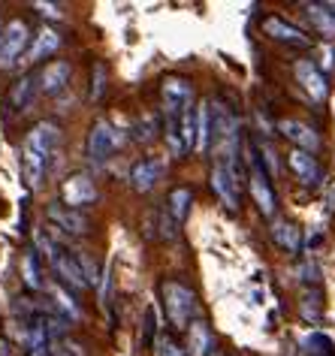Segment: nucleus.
Returning <instances> with one entry per match:
<instances>
[{
    "label": "nucleus",
    "mask_w": 335,
    "mask_h": 356,
    "mask_svg": "<svg viewBox=\"0 0 335 356\" xmlns=\"http://www.w3.org/2000/svg\"><path fill=\"white\" fill-rule=\"evenodd\" d=\"M154 332H157V320H154V308L145 311V323H142V344L152 347L154 344Z\"/></svg>",
    "instance_id": "33"
},
{
    "label": "nucleus",
    "mask_w": 335,
    "mask_h": 356,
    "mask_svg": "<svg viewBox=\"0 0 335 356\" xmlns=\"http://www.w3.org/2000/svg\"><path fill=\"white\" fill-rule=\"evenodd\" d=\"M188 356H209L215 350V335H211V329L206 320H193L188 326Z\"/></svg>",
    "instance_id": "17"
},
{
    "label": "nucleus",
    "mask_w": 335,
    "mask_h": 356,
    "mask_svg": "<svg viewBox=\"0 0 335 356\" xmlns=\"http://www.w3.org/2000/svg\"><path fill=\"white\" fill-rule=\"evenodd\" d=\"M22 275H24V284H28L31 290H42V269H40V254L37 248H31V251H24L22 257Z\"/></svg>",
    "instance_id": "23"
},
{
    "label": "nucleus",
    "mask_w": 335,
    "mask_h": 356,
    "mask_svg": "<svg viewBox=\"0 0 335 356\" xmlns=\"http://www.w3.org/2000/svg\"><path fill=\"white\" fill-rule=\"evenodd\" d=\"M51 269L58 272V278H60V284L64 287H70V290H85L88 287V281H85V275H82V269H79V260H76V254H60L58 260H55V266Z\"/></svg>",
    "instance_id": "18"
},
{
    "label": "nucleus",
    "mask_w": 335,
    "mask_h": 356,
    "mask_svg": "<svg viewBox=\"0 0 335 356\" xmlns=\"http://www.w3.org/2000/svg\"><path fill=\"white\" fill-rule=\"evenodd\" d=\"M37 94H40V73H28L10 88V106L15 112H24L33 106Z\"/></svg>",
    "instance_id": "16"
},
{
    "label": "nucleus",
    "mask_w": 335,
    "mask_h": 356,
    "mask_svg": "<svg viewBox=\"0 0 335 356\" xmlns=\"http://www.w3.org/2000/svg\"><path fill=\"white\" fill-rule=\"evenodd\" d=\"M272 238H275L278 248L296 254L299 245H302V229H299L293 220H275V224H272Z\"/></svg>",
    "instance_id": "21"
},
{
    "label": "nucleus",
    "mask_w": 335,
    "mask_h": 356,
    "mask_svg": "<svg viewBox=\"0 0 335 356\" xmlns=\"http://www.w3.org/2000/svg\"><path fill=\"white\" fill-rule=\"evenodd\" d=\"M211 142V109L209 103H199L197 109V151H206Z\"/></svg>",
    "instance_id": "25"
},
{
    "label": "nucleus",
    "mask_w": 335,
    "mask_h": 356,
    "mask_svg": "<svg viewBox=\"0 0 335 356\" xmlns=\"http://www.w3.org/2000/svg\"><path fill=\"white\" fill-rule=\"evenodd\" d=\"M211 191L218 193V200L230 211H239L242 193H239V169H236V163L218 160L215 169H211Z\"/></svg>",
    "instance_id": "3"
},
{
    "label": "nucleus",
    "mask_w": 335,
    "mask_h": 356,
    "mask_svg": "<svg viewBox=\"0 0 335 356\" xmlns=\"http://www.w3.org/2000/svg\"><path fill=\"white\" fill-rule=\"evenodd\" d=\"M60 49V33H55L51 28H42L37 37H33V42L28 46V64H40L42 58H49V55H55V51Z\"/></svg>",
    "instance_id": "19"
},
{
    "label": "nucleus",
    "mask_w": 335,
    "mask_h": 356,
    "mask_svg": "<svg viewBox=\"0 0 335 356\" xmlns=\"http://www.w3.org/2000/svg\"><path fill=\"white\" fill-rule=\"evenodd\" d=\"M161 293H163V305H166V314H170V323L175 329H188L193 320H197V311H199L197 293L179 281H163Z\"/></svg>",
    "instance_id": "1"
},
{
    "label": "nucleus",
    "mask_w": 335,
    "mask_h": 356,
    "mask_svg": "<svg viewBox=\"0 0 335 356\" xmlns=\"http://www.w3.org/2000/svg\"><path fill=\"white\" fill-rule=\"evenodd\" d=\"M296 79L299 85L308 91V97H311L314 103H323L326 94H329V85H326V76L323 70L314 64V60H296Z\"/></svg>",
    "instance_id": "10"
},
{
    "label": "nucleus",
    "mask_w": 335,
    "mask_h": 356,
    "mask_svg": "<svg viewBox=\"0 0 335 356\" xmlns=\"http://www.w3.org/2000/svg\"><path fill=\"white\" fill-rule=\"evenodd\" d=\"M106 94V64H94V76H91V100L100 103Z\"/></svg>",
    "instance_id": "29"
},
{
    "label": "nucleus",
    "mask_w": 335,
    "mask_h": 356,
    "mask_svg": "<svg viewBox=\"0 0 335 356\" xmlns=\"http://www.w3.org/2000/svg\"><path fill=\"white\" fill-rule=\"evenodd\" d=\"M181 145L184 151H197V109H188L181 115Z\"/></svg>",
    "instance_id": "27"
},
{
    "label": "nucleus",
    "mask_w": 335,
    "mask_h": 356,
    "mask_svg": "<svg viewBox=\"0 0 335 356\" xmlns=\"http://www.w3.org/2000/svg\"><path fill=\"white\" fill-rule=\"evenodd\" d=\"M28 42H31V28L22 19H13L3 28V37H0V70L13 67L22 55H28Z\"/></svg>",
    "instance_id": "6"
},
{
    "label": "nucleus",
    "mask_w": 335,
    "mask_h": 356,
    "mask_svg": "<svg viewBox=\"0 0 335 356\" xmlns=\"http://www.w3.org/2000/svg\"><path fill=\"white\" fill-rule=\"evenodd\" d=\"M287 163H290V169L296 172V178L302 184H308V188H314V184H320V178H323V172H320V163H317V157L314 154H308V151H299V148H293L287 154Z\"/></svg>",
    "instance_id": "13"
},
{
    "label": "nucleus",
    "mask_w": 335,
    "mask_h": 356,
    "mask_svg": "<svg viewBox=\"0 0 335 356\" xmlns=\"http://www.w3.org/2000/svg\"><path fill=\"white\" fill-rule=\"evenodd\" d=\"M154 133H157V121L154 118H142L133 127V139L136 142H152L154 139Z\"/></svg>",
    "instance_id": "31"
},
{
    "label": "nucleus",
    "mask_w": 335,
    "mask_h": 356,
    "mask_svg": "<svg viewBox=\"0 0 335 356\" xmlns=\"http://www.w3.org/2000/svg\"><path fill=\"white\" fill-rule=\"evenodd\" d=\"M263 33L275 42H287V46H308V42H311L296 24L278 19V15H266V19H263Z\"/></svg>",
    "instance_id": "12"
},
{
    "label": "nucleus",
    "mask_w": 335,
    "mask_h": 356,
    "mask_svg": "<svg viewBox=\"0 0 335 356\" xmlns=\"http://www.w3.org/2000/svg\"><path fill=\"white\" fill-rule=\"evenodd\" d=\"M55 347H58V356H85L82 347H79L76 341H70V338H64V341L55 344Z\"/></svg>",
    "instance_id": "34"
},
{
    "label": "nucleus",
    "mask_w": 335,
    "mask_h": 356,
    "mask_svg": "<svg viewBox=\"0 0 335 356\" xmlns=\"http://www.w3.org/2000/svg\"><path fill=\"white\" fill-rule=\"evenodd\" d=\"M248 163H251V175H248V184H251V193H254V202H257L260 215L263 218H272L275 215V191L269 184V175L263 172V163H260V154H257V145L248 142Z\"/></svg>",
    "instance_id": "2"
},
{
    "label": "nucleus",
    "mask_w": 335,
    "mask_h": 356,
    "mask_svg": "<svg viewBox=\"0 0 335 356\" xmlns=\"http://www.w3.org/2000/svg\"><path fill=\"white\" fill-rule=\"evenodd\" d=\"M0 37H3V19H0Z\"/></svg>",
    "instance_id": "40"
},
{
    "label": "nucleus",
    "mask_w": 335,
    "mask_h": 356,
    "mask_svg": "<svg viewBox=\"0 0 335 356\" xmlns=\"http://www.w3.org/2000/svg\"><path fill=\"white\" fill-rule=\"evenodd\" d=\"M0 356H13V347H10L6 338H0Z\"/></svg>",
    "instance_id": "37"
},
{
    "label": "nucleus",
    "mask_w": 335,
    "mask_h": 356,
    "mask_svg": "<svg viewBox=\"0 0 335 356\" xmlns=\"http://www.w3.org/2000/svg\"><path fill=\"white\" fill-rule=\"evenodd\" d=\"M46 218H49L58 229H64V233H70V236H85V233H91V220H88L82 211L67 209L64 202H51V206L46 209Z\"/></svg>",
    "instance_id": "8"
},
{
    "label": "nucleus",
    "mask_w": 335,
    "mask_h": 356,
    "mask_svg": "<svg viewBox=\"0 0 335 356\" xmlns=\"http://www.w3.org/2000/svg\"><path fill=\"white\" fill-rule=\"evenodd\" d=\"M278 133L284 139H290L299 151H308V154H314L317 148H320V136L308 127V124L302 121H296V118H284V121H278Z\"/></svg>",
    "instance_id": "11"
},
{
    "label": "nucleus",
    "mask_w": 335,
    "mask_h": 356,
    "mask_svg": "<svg viewBox=\"0 0 335 356\" xmlns=\"http://www.w3.org/2000/svg\"><path fill=\"white\" fill-rule=\"evenodd\" d=\"M60 200H64L67 209H85L91 206V202H97V188L94 181L88 175H70L64 184H60Z\"/></svg>",
    "instance_id": "7"
},
{
    "label": "nucleus",
    "mask_w": 335,
    "mask_h": 356,
    "mask_svg": "<svg viewBox=\"0 0 335 356\" xmlns=\"http://www.w3.org/2000/svg\"><path fill=\"white\" fill-rule=\"evenodd\" d=\"M190 202H193L190 188H175V191L170 193V200H166V215L172 218V224H175V227H181L184 220H188V215H190Z\"/></svg>",
    "instance_id": "22"
},
{
    "label": "nucleus",
    "mask_w": 335,
    "mask_h": 356,
    "mask_svg": "<svg viewBox=\"0 0 335 356\" xmlns=\"http://www.w3.org/2000/svg\"><path fill=\"white\" fill-rule=\"evenodd\" d=\"M157 356H188V350L175 344L170 335H161L157 338Z\"/></svg>",
    "instance_id": "32"
},
{
    "label": "nucleus",
    "mask_w": 335,
    "mask_h": 356,
    "mask_svg": "<svg viewBox=\"0 0 335 356\" xmlns=\"http://www.w3.org/2000/svg\"><path fill=\"white\" fill-rule=\"evenodd\" d=\"M305 13H308L311 24L323 33V37H335V15L326 10L323 3H305Z\"/></svg>",
    "instance_id": "24"
},
{
    "label": "nucleus",
    "mask_w": 335,
    "mask_h": 356,
    "mask_svg": "<svg viewBox=\"0 0 335 356\" xmlns=\"http://www.w3.org/2000/svg\"><path fill=\"white\" fill-rule=\"evenodd\" d=\"M161 97H163L166 118H181L193 103V85L184 76H166L161 85Z\"/></svg>",
    "instance_id": "4"
},
{
    "label": "nucleus",
    "mask_w": 335,
    "mask_h": 356,
    "mask_svg": "<svg viewBox=\"0 0 335 356\" xmlns=\"http://www.w3.org/2000/svg\"><path fill=\"white\" fill-rule=\"evenodd\" d=\"M76 260H79V269H82L85 281H88V287H94V284L100 281V272H97V263H94L88 254H76Z\"/></svg>",
    "instance_id": "30"
},
{
    "label": "nucleus",
    "mask_w": 335,
    "mask_h": 356,
    "mask_svg": "<svg viewBox=\"0 0 335 356\" xmlns=\"http://www.w3.org/2000/svg\"><path fill=\"white\" fill-rule=\"evenodd\" d=\"M121 142H124L121 130H115L109 121H97L91 133H88V157H91L94 163H106V160L121 148Z\"/></svg>",
    "instance_id": "5"
},
{
    "label": "nucleus",
    "mask_w": 335,
    "mask_h": 356,
    "mask_svg": "<svg viewBox=\"0 0 335 356\" xmlns=\"http://www.w3.org/2000/svg\"><path fill=\"white\" fill-rule=\"evenodd\" d=\"M58 145H60V127L58 124H51V121H40L37 127L28 133V139H24V148L37 151V154L49 157V160L58 151Z\"/></svg>",
    "instance_id": "9"
},
{
    "label": "nucleus",
    "mask_w": 335,
    "mask_h": 356,
    "mask_svg": "<svg viewBox=\"0 0 335 356\" xmlns=\"http://www.w3.org/2000/svg\"><path fill=\"white\" fill-rule=\"evenodd\" d=\"M70 76H73V67L67 60H51L49 67L40 70V91L42 94H60L70 85Z\"/></svg>",
    "instance_id": "15"
},
{
    "label": "nucleus",
    "mask_w": 335,
    "mask_h": 356,
    "mask_svg": "<svg viewBox=\"0 0 335 356\" xmlns=\"http://www.w3.org/2000/svg\"><path fill=\"white\" fill-rule=\"evenodd\" d=\"M33 245H37V254L46 257V263H51V266H55V260L64 254V248H60L46 229H37V233H33Z\"/></svg>",
    "instance_id": "26"
},
{
    "label": "nucleus",
    "mask_w": 335,
    "mask_h": 356,
    "mask_svg": "<svg viewBox=\"0 0 335 356\" xmlns=\"http://www.w3.org/2000/svg\"><path fill=\"white\" fill-rule=\"evenodd\" d=\"M22 166H24V181H28V188L37 191L42 184V175H46V169H49V157H42V154H37V151L24 148L22 151Z\"/></svg>",
    "instance_id": "20"
},
{
    "label": "nucleus",
    "mask_w": 335,
    "mask_h": 356,
    "mask_svg": "<svg viewBox=\"0 0 335 356\" xmlns=\"http://www.w3.org/2000/svg\"><path fill=\"white\" fill-rule=\"evenodd\" d=\"M55 308H58V314H60V317L79 320V305H76L73 296H70L64 287H55Z\"/></svg>",
    "instance_id": "28"
},
{
    "label": "nucleus",
    "mask_w": 335,
    "mask_h": 356,
    "mask_svg": "<svg viewBox=\"0 0 335 356\" xmlns=\"http://www.w3.org/2000/svg\"><path fill=\"white\" fill-rule=\"evenodd\" d=\"M323 6H326V10H329L332 15H335V0H329V3H323Z\"/></svg>",
    "instance_id": "38"
},
{
    "label": "nucleus",
    "mask_w": 335,
    "mask_h": 356,
    "mask_svg": "<svg viewBox=\"0 0 335 356\" xmlns=\"http://www.w3.org/2000/svg\"><path fill=\"white\" fill-rule=\"evenodd\" d=\"M33 10H40L49 19H60V6L58 3H33Z\"/></svg>",
    "instance_id": "35"
},
{
    "label": "nucleus",
    "mask_w": 335,
    "mask_h": 356,
    "mask_svg": "<svg viewBox=\"0 0 335 356\" xmlns=\"http://www.w3.org/2000/svg\"><path fill=\"white\" fill-rule=\"evenodd\" d=\"M311 356H335V350H329V353H311Z\"/></svg>",
    "instance_id": "39"
},
{
    "label": "nucleus",
    "mask_w": 335,
    "mask_h": 356,
    "mask_svg": "<svg viewBox=\"0 0 335 356\" xmlns=\"http://www.w3.org/2000/svg\"><path fill=\"white\" fill-rule=\"evenodd\" d=\"M161 175H163V163H161V160L142 157L139 163H133V169H130V184H133V191L148 193L157 181H161Z\"/></svg>",
    "instance_id": "14"
},
{
    "label": "nucleus",
    "mask_w": 335,
    "mask_h": 356,
    "mask_svg": "<svg viewBox=\"0 0 335 356\" xmlns=\"http://www.w3.org/2000/svg\"><path fill=\"white\" fill-rule=\"evenodd\" d=\"M332 67H335V51L326 46V49H323V70H332Z\"/></svg>",
    "instance_id": "36"
}]
</instances>
